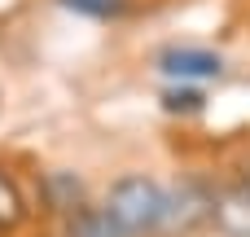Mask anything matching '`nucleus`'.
I'll list each match as a JSON object with an SVG mask.
<instances>
[{"instance_id":"1","label":"nucleus","mask_w":250,"mask_h":237,"mask_svg":"<svg viewBox=\"0 0 250 237\" xmlns=\"http://www.w3.org/2000/svg\"><path fill=\"white\" fill-rule=\"evenodd\" d=\"M101 211L110 215V224L119 229V237H141V233H149V229L163 224V215H167V194H163L154 180H145V176H123V180L110 189V198H105Z\"/></svg>"},{"instance_id":"2","label":"nucleus","mask_w":250,"mask_h":237,"mask_svg":"<svg viewBox=\"0 0 250 237\" xmlns=\"http://www.w3.org/2000/svg\"><path fill=\"white\" fill-rule=\"evenodd\" d=\"M211 220L224 237H250V185H229L211 198Z\"/></svg>"},{"instance_id":"3","label":"nucleus","mask_w":250,"mask_h":237,"mask_svg":"<svg viewBox=\"0 0 250 237\" xmlns=\"http://www.w3.org/2000/svg\"><path fill=\"white\" fill-rule=\"evenodd\" d=\"M158 70L171 79H215L224 70V62L207 48H167L158 57Z\"/></svg>"},{"instance_id":"4","label":"nucleus","mask_w":250,"mask_h":237,"mask_svg":"<svg viewBox=\"0 0 250 237\" xmlns=\"http://www.w3.org/2000/svg\"><path fill=\"white\" fill-rule=\"evenodd\" d=\"M44 189H48V202H53L57 211H79V202H83V185H79L70 172H53V176L44 180Z\"/></svg>"},{"instance_id":"5","label":"nucleus","mask_w":250,"mask_h":237,"mask_svg":"<svg viewBox=\"0 0 250 237\" xmlns=\"http://www.w3.org/2000/svg\"><path fill=\"white\" fill-rule=\"evenodd\" d=\"M22 215H26V207H22V194H18V185L0 172V233H9V229H18L22 224Z\"/></svg>"},{"instance_id":"6","label":"nucleus","mask_w":250,"mask_h":237,"mask_svg":"<svg viewBox=\"0 0 250 237\" xmlns=\"http://www.w3.org/2000/svg\"><path fill=\"white\" fill-rule=\"evenodd\" d=\"M202 101H207V97H202V92H193V88H171V92L163 97V106H167L171 114H180V110H185V114H193V110H202Z\"/></svg>"},{"instance_id":"7","label":"nucleus","mask_w":250,"mask_h":237,"mask_svg":"<svg viewBox=\"0 0 250 237\" xmlns=\"http://www.w3.org/2000/svg\"><path fill=\"white\" fill-rule=\"evenodd\" d=\"M66 9H75V13H92V18H110V13H119V0H62Z\"/></svg>"}]
</instances>
